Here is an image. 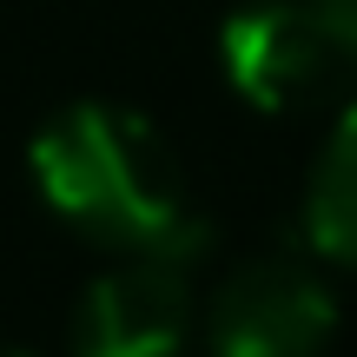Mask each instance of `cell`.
<instances>
[{
	"label": "cell",
	"mask_w": 357,
	"mask_h": 357,
	"mask_svg": "<svg viewBox=\"0 0 357 357\" xmlns=\"http://www.w3.org/2000/svg\"><path fill=\"white\" fill-rule=\"evenodd\" d=\"M337 331V298L318 265L291 252L245 258L212 298L205 344L212 357H324Z\"/></svg>",
	"instance_id": "cell-3"
},
{
	"label": "cell",
	"mask_w": 357,
	"mask_h": 357,
	"mask_svg": "<svg viewBox=\"0 0 357 357\" xmlns=\"http://www.w3.org/2000/svg\"><path fill=\"white\" fill-rule=\"evenodd\" d=\"M218 60L245 106L298 113L357 93V0H238Z\"/></svg>",
	"instance_id": "cell-2"
},
{
	"label": "cell",
	"mask_w": 357,
	"mask_h": 357,
	"mask_svg": "<svg viewBox=\"0 0 357 357\" xmlns=\"http://www.w3.org/2000/svg\"><path fill=\"white\" fill-rule=\"evenodd\" d=\"M305 245L331 265L357 271V100L331 126L305 185Z\"/></svg>",
	"instance_id": "cell-5"
},
{
	"label": "cell",
	"mask_w": 357,
	"mask_h": 357,
	"mask_svg": "<svg viewBox=\"0 0 357 357\" xmlns=\"http://www.w3.org/2000/svg\"><path fill=\"white\" fill-rule=\"evenodd\" d=\"M33 185L79 238L119 258L178 265L205 252L212 218L178 153L146 113L113 100H73L33 132Z\"/></svg>",
	"instance_id": "cell-1"
},
{
	"label": "cell",
	"mask_w": 357,
	"mask_h": 357,
	"mask_svg": "<svg viewBox=\"0 0 357 357\" xmlns=\"http://www.w3.org/2000/svg\"><path fill=\"white\" fill-rule=\"evenodd\" d=\"M0 357H26V351H7V344H0Z\"/></svg>",
	"instance_id": "cell-6"
},
{
	"label": "cell",
	"mask_w": 357,
	"mask_h": 357,
	"mask_svg": "<svg viewBox=\"0 0 357 357\" xmlns=\"http://www.w3.org/2000/svg\"><path fill=\"white\" fill-rule=\"evenodd\" d=\"M192 337V291L178 265L126 258L73 305V357H178Z\"/></svg>",
	"instance_id": "cell-4"
}]
</instances>
